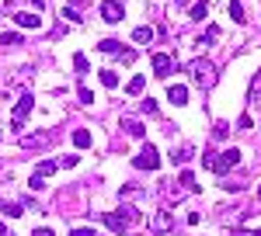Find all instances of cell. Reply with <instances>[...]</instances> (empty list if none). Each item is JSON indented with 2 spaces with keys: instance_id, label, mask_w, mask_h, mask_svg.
I'll return each mask as SVG.
<instances>
[{
  "instance_id": "cell-1",
  "label": "cell",
  "mask_w": 261,
  "mask_h": 236,
  "mask_svg": "<svg viewBox=\"0 0 261 236\" xmlns=\"http://www.w3.org/2000/svg\"><path fill=\"white\" fill-rule=\"evenodd\" d=\"M188 77L199 83V91H213V87L220 83V70H216L209 59H195V63L188 66Z\"/></svg>"
},
{
  "instance_id": "cell-2",
  "label": "cell",
  "mask_w": 261,
  "mask_h": 236,
  "mask_svg": "<svg viewBox=\"0 0 261 236\" xmlns=\"http://www.w3.org/2000/svg\"><path fill=\"white\" fill-rule=\"evenodd\" d=\"M101 222H105L115 236H122L133 222H140V212H136V209H129V205H122V209H115V212H105Z\"/></svg>"
},
{
  "instance_id": "cell-3",
  "label": "cell",
  "mask_w": 261,
  "mask_h": 236,
  "mask_svg": "<svg viewBox=\"0 0 261 236\" xmlns=\"http://www.w3.org/2000/svg\"><path fill=\"white\" fill-rule=\"evenodd\" d=\"M241 163V150H223V153H213V163H209V170H216V174H226L230 167H237Z\"/></svg>"
},
{
  "instance_id": "cell-4",
  "label": "cell",
  "mask_w": 261,
  "mask_h": 236,
  "mask_svg": "<svg viewBox=\"0 0 261 236\" xmlns=\"http://www.w3.org/2000/svg\"><path fill=\"white\" fill-rule=\"evenodd\" d=\"M133 163H136L140 170H157V167H161V153H157V146L143 142V150L133 157Z\"/></svg>"
},
{
  "instance_id": "cell-5",
  "label": "cell",
  "mask_w": 261,
  "mask_h": 236,
  "mask_svg": "<svg viewBox=\"0 0 261 236\" xmlns=\"http://www.w3.org/2000/svg\"><path fill=\"white\" fill-rule=\"evenodd\" d=\"M32 108H35V98H32V94H21V98H18V104H14V118H11L18 132L24 129V118L32 115Z\"/></svg>"
},
{
  "instance_id": "cell-6",
  "label": "cell",
  "mask_w": 261,
  "mask_h": 236,
  "mask_svg": "<svg viewBox=\"0 0 261 236\" xmlns=\"http://www.w3.org/2000/svg\"><path fill=\"white\" fill-rule=\"evenodd\" d=\"M150 63H153V73H157V77H171V73L178 70V59L167 56V52H153Z\"/></svg>"
},
{
  "instance_id": "cell-7",
  "label": "cell",
  "mask_w": 261,
  "mask_h": 236,
  "mask_svg": "<svg viewBox=\"0 0 261 236\" xmlns=\"http://www.w3.org/2000/svg\"><path fill=\"white\" fill-rule=\"evenodd\" d=\"M101 18L112 21V24H119V21L125 18V7H122L119 0H105V4H101Z\"/></svg>"
},
{
  "instance_id": "cell-8",
  "label": "cell",
  "mask_w": 261,
  "mask_h": 236,
  "mask_svg": "<svg viewBox=\"0 0 261 236\" xmlns=\"http://www.w3.org/2000/svg\"><path fill=\"white\" fill-rule=\"evenodd\" d=\"M14 24H18V28H32V32H35V28H42V18H39V14L21 11V14H14Z\"/></svg>"
},
{
  "instance_id": "cell-9",
  "label": "cell",
  "mask_w": 261,
  "mask_h": 236,
  "mask_svg": "<svg viewBox=\"0 0 261 236\" xmlns=\"http://www.w3.org/2000/svg\"><path fill=\"white\" fill-rule=\"evenodd\" d=\"M49 142H53V132H42V136H24L21 139V146H24V150H42V146H49Z\"/></svg>"
},
{
  "instance_id": "cell-10",
  "label": "cell",
  "mask_w": 261,
  "mask_h": 236,
  "mask_svg": "<svg viewBox=\"0 0 261 236\" xmlns=\"http://www.w3.org/2000/svg\"><path fill=\"white\" fill-rule=\"evenodd\" d=\"M150 226H153V233H167V229H171V212H167V209H157V216H153Z\"/></svg>"
},
{
  "instance_id": "cell-11",
  "label": "cell",
  "mask_w": 261,
  "mask_h": 236,
  "mask_svg": "<svg viewBox=\"0 0 261 236\" xmlns=\"http://www.w3.org/2000/svg\"><path fill=\"white\" fill-rule=\"evenodd\" d=\"M167 98H171V104H178V108H185V104H188V87H181V83H174V87L167 91Z\"/></svg>"
},
{
  "instance_id": "cell-12",
  "label": "cell",
  "mask_w": 261,
  "mask_h": 236,
  "mask_svg": "<svg viewBox=\"0 0 261 236\" xmlns=\"http://www.w3.org/2000/svg\"><path fill=\"white\" fill-rule=\"evenodd\" d=\"M91 142H94V139H91L87 129H77V132H73V146H77V150H91Z\"/></svg>"
},
{
  "instance_id": "cell-13",
  "label": "cell",
  "mask_w": 261,
  "mask_h": 236,
  "mask_svg": "<svg viewBox=\"0 0 261 236\" xmlns=\"http://www.w3.org/2000/svg\"><path fill=\"white\" fill-rule=\"evenodd\" d=\"M56 170H60V163H56V160H42L39 167H35V174H39V177H53Z\"/></svg>"
},
{
  "instance_id": "cell-14",
  "label": "cell",
  "mask_w": 261,
  "mask_h": 236,
  "mask_svg": "<svg viewBox=\"0 0 261 236\" xmlns=\"http://www.w3.org/2000/svg\"><path fill=\"white\" fill-rule=\"evenodd\" d=\"M192 157H195V146H181L178 153H171V163H188Z\"/></svg>"
},
{
  "instance_id": "cell-15",
  "label": "cell",
  "mask_w": 261,
  "mask_h": 236,
  "mask_svg": "<svg viewBox=\"0 0 261 236\" xmlns=\"http://www.w3.org/2000/svg\"><path fill=\"white\" fill-rule=\"evenodd\" d=\"M150 39H153V28H146V24H140V28L133 32V42H136V45H146Z\"/></svg>"
},
{
  "instance_id": "cell-16",
  "label": "cell",
  "mask_w": 261,
  "mask_h": 236,
  "mask_svg": "<svg viewBox=\"0 0 261 236\" xmlns=\"http://www.w3.org/2000/svg\"><path fill=\"white\" fill-rule=\"evenodd\" d=\"M122 129H125L129 136H136V139H140L143 132H146V129H143V125H140V122H136V118H122Z\"/></svg>"
},
{
  "instance_id": "cell-17",
  "label": "cell",
  "mask_w": 261,
  "mask_h": 236,
  "mask_svg": "<svg viewBox=\"0 0 261 236\" xmlns=\"http://www.w3.org/2000/svg\"><path fill=\"white\" fill-rule=\"evenodd\" d=\"M98 49H101V52H115V56H125V49H122V45H119V42H112V39H105V42H98Z\"/></svg>"
},
{
  "instance_id": "cell-18",
  "label": "cell",
  "mask_w": 261,
  "mask_h": 236,
  "mask_svg": "<svg viewBox=\"0 0 261 236\" xmlns=\"http://www.w3.org/2000/svg\"><path fill=\"white\" fill-rule=\"evenodd\" d=\"M181 188H185V191H195V188H199V181H195V174H192V170H181Z\"/></svg>"
},
{
  "instance_id": "cell-19",
  "label": "cell",
  "mask_w": 261,
  "mask_h": 236,
  "mask_svg": "<svg viewBox=\"0 0 261 236\" xmlns=\"http://www.w3.org/2000/svg\"><path fill=\"white\" fill-rule=\"evenodd\" d=\"M98 77H101V83H105V87H112V91L119 87V73H115V70H101Z\"/></svg>"
},
{
  "instance_id": "cell-20",
  "label": "cell",
  "mask_w": 261,
  "mask_h": 236,
  "mask_svg": "<svg viewBox=\"0 0 261 236\" xmlns=\"http://www.w3.org/2000/svg\"><path fill=\"white\" fill-rule=\"evenodd\" d=\"M226 11H230V18L237 21V24H244V21H247V14H244V7H241V0H233V4H230Z\"/></svg>"
},
{
  "instance_id": "cell-21",
  "label": "cell",
  "mask_w": 261,
  "mask_h": 236,
  "mask_svg": "<svg viewBox=\"0 0 261 236\" xmlns=\"http://www.w3.org/2000/svg\"><path fill=\"white\" fill-rule=\"evenodd\" d=\"M188 14H192L195 21H202L205 14H209V4H205V0H199V4H192V11H188Z\"/></svg>"
},
{
  "instance_id": "cell-22",
  "label": "cell",
  "mask_w": 261,
  "mask_h": 236,
  "mask_svg": "<svg viewBox=\"0 0 261 236\" xmlns=\"http://www.w3.org/2000/svg\"><path fill=\"white\" fill-rule=\"evenodd\" d=\"M125 91H129V94L136 98V94H143V91H146V80H143V77H133V80H129V87H125Z\"/></svg>"
},
{
  "instance_id": "cell-23",
  "label": "cell",
  "mask_w": 261,
  "mask_h": 236,
  "mask_svg": "<svg viewBox=\"0 0 261 236\" xmlns=\"http://www.w3.org/2000/svg\"><path fill=\"white\" fill-rule=\"evenodd\" d=\"M4 212H7L11 219H18L21 212H24V205H21V201H7V205H4Z\"/></svg>"
},
{
  "instance_id": "cell-24",
  "label": "cell",
  "mask_w": 261,
  "mask_h": 236,
  "mask_svg": "<svg viewBox=\"0 0 261 236\" xmlns=\"http://www.w3.org/2000/svg\"><path fill=\"white\" fill-rule=\"evenodd\" d=\"M136 195H143V188H136V184H125V188L119 191V198H122V201H125V198H136Z\"/></svg>"
},
{
  "instance_id": "cell-25",
  "label": "cell",
  "mask_w": 261,
  "mask_h": 236,
  "mask_svg": "<svg viewBox=\"0 0 261 236\" xmlns=\"http://www.w3.org/2000/svg\"><path fill=\"white\" fill-rule=\"evenodd\" d=\"M73 66H77V73H87L91 66H87V56L84 52H73Z\"/></svg>"
},
{
  "instance_id": "cell-26",
  "label": "cell",
  "mask_w": 261,
  "mask_h": 236,
  "mask_svg": "<svg viewBox=\"0 0 261 236\" xmlns=\"http://www.w3.org/2000/svg\"><path fill=\"white\" fill-rule=\"evenodd\" d=\"M63 18H66V21H73V24H81L84 14H77V7H63Z\"/></svg>"
},
{
  "instance_id": "cell-27",
  "label": "cell",
  "mask_w": 261,
  "mask_h": 236,
  "mask_svg": "<svg viewBox=\"0 0 261 236\" xmlns=\"http://www.w3.org/2000/svg\"><path fill=\"white\" fill-rule=\"evenodd\" d=\"M0 42H4V45H21V35H18V32H7Z\"/></svg>"
},
{
  "instance_id": "cell-28",
  "label": "cell",
  "mask_w": 261,
  "mask_h": 236,
  "mask_svg": "<svg viewBox=\"0 0 261 236\" xmlns=\"http://www.w3.org/2000/svg\"><path fill=\"white\" fill-rule=\"evenodd\" d=\"M226 129H230V125H226V122H220V125L213 129V139H216V142H220V139H226Z\"/></svg>"
},
{
  "instance_id": "cell-29",
  "label": "cell",
  "mask_w": 261,
  "mask_h": 236,
  "mask_svg": "<svg viewBox=\"0 0 261 236\" xmlns=\"http://www.w3.org/2000/svg\"><path fill=\"white\" fill-rule=\"evenodd\" d=\"M251 101L261 104V73H258V80H254V87H251Z\"/></svg>"
},
{
  "instance_id": "cell-30",
  "label": "cell",
  "mask_w": 261,
  "mask_h": 236,
  "mask_svg": "<svg viewBox=\"0 0 261 236\" xmlns=\"http://www.w3.org/2000/svg\"><path fill=\"white\" fill-rule=\"evenodd\" d=\"M56 163H60V167H77V163H81V157L73 153V157H63V160H56Z\"/></svg>"
},
{
  "instance_id": "cell-31",
  "label": "cell",
  "mask_w": 261,
  "mask_h": 236,
  "mask_svg": "<svg viewBox=\"0 0 261 236\" xmlns=\"http://www.w3.org/2000/svg\"><path fill=\"white\" fill-rule=\"evenodd\" d=\"M81 101L84 104H94V91L91 87H81Z\"/></svg>"
},
{
  "instance_id": "cell-32",
  "label": "cell",
  "mask_w": 261,
  "mask_h": 236,
  "mask_svg": "<svg viewBox=\"0 0 261 236\" xmlns=\"http://www.w3.org/2000/svg\"><path fill=\"white\" fill-rule=\"evenodd\" d=\"M223 188H230V191H244L247 184H244V181H223Z\"/></svg>"
},
{
  "instance_id": "cell-33",
  "label": "cell",
  "mask_w": 261,
  "mask_h": 236,
  "mask_svg": "<svg viewBox=\"0 0 261 236\" xmlns=\"http://www.w3.org/2000/svg\"><path fill=\"white\" fill-rule=\"evenodd\" d=\"M143 111H146V115H157V101L146 98V101H143Z\"/></svg>"
},
{
  "instance_id": "cell-34",
  "label": "cell",
  "mask_w": 261,
  "mask_h": 236,
  "mask_svg": "<svg viewBox=\"0 0 261 236\" xmlns=\"http://www.w3.org/2000/svg\"><path fill=\"white\" fill-rule=\"evenodd\" d=\"M42 184H45V181H42V177H39V174H35V177H32V181H28V188H32V191H39Z\"/></svg>"
},
{
  "instance_id": "cell-35",
  "label": "cell",
  "mask_w": 261,
  "mask_h": 236,
  "mask_svg": "<svg viewBox=\"0 0 261 236\" xmlns=\"http://www.w3.org/2000/svg\"><path fill=\"white\" fill-rule=\"evenodd\" d=\"M70 236H94V229H84V226H81V229H73Z\"/></svg>"
},
{
  "instance_id": "cell-36",
  "label": "cell",
  "mask_w": 261,
  "mask_h": 236,
  "mask_svg": "<svg viewBox=\"0 0 261 236\" xmlns=\"http://www.w3.org/2000/svg\"><path fill=\"white\" fill-rule=\"evenodd\" d=\"M32 236H56V233H53V229H45V226H42V229H35V233H32Z\"/></svg>"
},
{
  "instance_id": "cell-37",
  "label": "cell",
  "mask_w": 261,
  "mask_h": 236,
  "mask_svg": "<svg viewBox=\"0 0 261 236\" xmlns=\"http://www.w3.org/2000/svg\"><path fill=\"white\" fill-rule=\"evenodd\" d=\"M226 236H254V233H247V229H230Z\"/></svg>"
},
{
  "instance_id": "cell-38",
  "label": "cell",
  "mask_w": 261,
  "mask_h": 236,
  "mask_svg": "<svg viewBox=\"0 0 261 236\" xmlns=\"http://www.w3.org/2000/svg\"><path fill=\"white\" fill-rule=\"evenodd\" d=\"M0 236H14V229H11V226H4V222H0Z\"/></svg>"
},
{
  "instance_id": "cell-39",
  "label": "cell",
  "mask_w": 261,
  "mask_h": 236,
  "mask_svg": "<svg viewBox=\"0 0 261 236\" xmlns=\"http://www.w3.org/2000/svg\"><path fill=\"white\" fill-rule=\"evenodd\" d=\"M73 4H87V0H73Z\"/></svg>"
},
{
  "instance_id": "cell-40",
  "label": "cell",
  "mask_w": 261,
  "mask_h": 236,
  "mask_svg": "<svg viewBox=\"0 0 261 236\" xmlns=\"http://www.w3.org/2000/svg\"><path fill=\"white\" fill-rule=\"evenodd\" d=\"M254 236H261V229H254Z\"/></svg>"
},
{
  "instance_id": "cell-41",
  "label": "cell",
  "mask_w": 261,
  "mask_h": 236,
  "mask_svg": "<svg viewBox=\"0 0 261 236\" xmlns=\"http://www.w3.org/2000/svg\"><path fill=\"white\" fill-rule=\"evenodd\" d=\"M174 4H185V0H174Z\"/></svg>"
}]
</instances>
